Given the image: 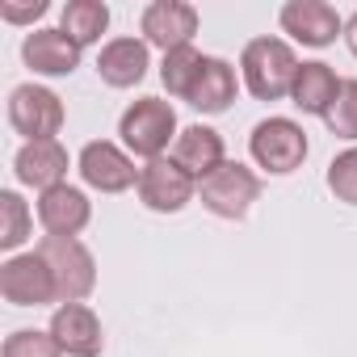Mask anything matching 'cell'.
I'll use <instances>...</instances> for the list:
<instances>
[{
    "mask_svg": "<svg viewBox=\"0 0 357 357\" xmlns=\"http://www.w3.org/2000/svg\"><path fill=\"white\" fill-rule=\"evenodd\" d=\"M43 261L55 273V294L59 303H84L97 286V261L76 236H43L38 244Z\"/></svg>",
    "mask_w": 357,
    "mask_h": 357,
    "instance_id": "3957f363",
    "label": "cell"
},
{
    "mask_svg": "<svg viewBox=\"0 0 357 357\" xmlns=\"http://www.w3.org/2000/svg\"><path fill=\"white\" fill-rule=\"evenodd\" d=\"M118 135L126 143V151L143 155V160H160L168 143H176V109L160 97H139L135 105H126V114L118 118Z\"/></svg>",
    "mask_w": 357,
    "mask_h": 357,
    "instance_id": "7a4b0ae2",
    "label": "cell"
},
{
    "mask_svg": "<svg viewBox=\"0 0 357 357\" xmlns=\"http://www.w3.org/2000/svg\"><path fill=\"white\" fill-rule=\"evenodd\" d=\"M324 122L336 139H357V80H340V93Z\"/></svg>",
    "mask_w": 357,
    "mask_h": 357,
    "instance_id": "cb8c5ba5",
    "label": "cell"
},
{
    "mask_svg": "<svg viewBox=\"0 0 357 357\" xmlns=\"http://www.w3.org/2000/svg\"><path fill=\"white\" fill-rule=\"evenodd\" d=\"M336 93H340V80H336V72H332L328 63H319V59H311V63H298V76H294V89H290V97H294V105H298L303 114L328 118V109H332Z\"/></svg>",
    "mask_w": 357,
    "mask_h": 357,
    "instance_id": "ac0fdd59",
    "label": "cell"
},
{
    "mask_svg": "<svg viewBox=\"0 0 357 357\" xmlns=\"http://www.w3.org/2000/svg\"><path fill=\"white\" fill-rule=\"evenodd\" d=\"M47 332L59 340V349H63L68 357H97L101 344H105L101 319H97V311H93L89 303H59Z\"/></svg>",
    "mask_w": 357,
    "mask_h": 357,
    "instance_id": "8fae6325",
    "label": "cell"
},
{
    "mask_svg": "<svg viewBox=\"0 0 357 357\" xmlns=\"http://www.w3.org/2000/svg\"><path fill=\"white\" fill-rule=\"evenodd\" d=\"M231 101H236V68L227 59L211 55L202 76H198V84H194V93H190V105L198 114H223Z\"/></svg>",
    "mask_w": 357,
    "mask_h": 357,
    "instance_id": "d6986e66",
    "label": "cell"
},
{
    "mask_svg": "<svg viewBox=\"0 0 357 357\" xmlns=\"http://www.w3.org/2000/svg\"><path fill=\"white\" fill-rule=\"evenodd\" d=\"M248 151H252V160H257L265 172L286 176V172H294V168L307 160V130H303L294 118H265V122L252 126Z\"/></svg>",
    "mask_w": 357,
    "mask_h": 357,
    "instance_id": "277c9868",
    "label": "cell"
},
{
    "mask_svg": "<svg viewBox=\"0 0 357 357\" xmlns=\"http://www.w3.org/2000/svg\"><path fill=\"white\" fill-rule=\"evenodd\" d=\"M80 176H84V185H93L101 194H122V190L139 185L135 160L109 139H93L80 147Z\"/></svg>",
    "mask_w": 357,
    "mask_h": 357,
    "instance_id": "30bf717a",
    "label": "cell"
},
{
    "mask_svg": "<svg viewBox=\"0 0 357 357\" xmlns=\"http://www.w3.org/2000/svg\"><path fill=\"white\" fill-rule=\"evenodd\" d=\"M344 43H349V51L357 55V13H353V17L344 22Z\"/></svg>",
    "mask_w": 357,
    "mask_h": 357,
    "instance_id": "4316f807",
    "label": "cell"
},
{
    "mask_svg": "<svg viewBox=\"0 0 357 357\" xmlns=\"http://www.w3.org/2000/svg\"><path fill=\"white\" fill-rule=\"evenodd\" d=\"M206 59H211V55H198L194 47L168 51V55H164V63H160V80H164V89H168L172 97L190 101V93H194V84H198V76H202Z\"/></svg>",
    "mask_w": 357,
    "mask_h": 357,
    "instance_id": "44dd1931",
    "label": "cell"
},
{
    "mask_svg": "<svg viewBox=\"0 0 357 357\" xmlns=\"http://www.w3.org/2000/svg\"><path fill=\"white\" fill-rule=\"evenodd\" d=\"M0 294L13 307H43V303H59L55 294V273L43 261V252H17L0 265Z\"/></svg>",
    "mask_w": 357,
    "mask_h": 357,
    "instance_id": "52a82bcc",
    "label": "cell"
},
{
    "mask_svg": "<svg viewBox=\"0 0 357 357\" xmlns=\"http://www.w3.org/2000/svg\"><path fill=\"white\" fill-rule=\"evenodd\" d=\"M282 30L303 47H332L336 34H344V22L328 0H290L282 9Z\"/></svg>",
    "mask_w": 357,
    "mask_h": 357,
    "instance_id": "7c38bea8",
    "label": "cell"
},
{
    "mask_svg": "<svg viewBox=\"0 0 357 357\" xmlns=\"http://www.w3.org/2000/svg\"><path fill=\"white\" fill-rule=\"evenodd\" d=\"M13 172L17 181L47 194L55 185H68V147L59 139H38V143H26L13 160Z\"/></svg>",
    "mask_w": 357,
    "mask_h": 357,
    "instance_id": "4fadbf2b",
    "label": "cell"
},
{
    "mask_svg": "<svg viewBox=\"0 0 357 357\" xmlns=\"http://www.w3.org/2000/svg\"><path fill=\"white\" fill-rule=\"evenodd\" d=\"M143 43L147 47H160L164 55L168 51H181V47H194V34H198V9L185 5V0H155V5L143 9Z\"/></svg>",
    "mask_w": 357,
    "mask_h": 357,
    "instance_id": "9c48e42d",
    "label": "cell"
},
{
    "mask_svg": "<svg viewBox=\"0 0 357 357\" xmlns=\"http://www.w3.org/2000/svg\"><path fill=\"white\" fill-rule=\"evenodd\" d=\"M22 59L38 76H72L80 68V47L63 30H34L22 43Z\"/></svg>",
    "mask_w": 357,
    "mask_h": 357,
    "instance_id": "2e32d148",
    "label": "cell"
},
{
    "mask_svg": "<svg viewBox=\"0 0 357 357\" xmlns=\"http://www.w3.org/2000/svg\"><path fill=\"white\" fill-rule=\"evenodd\" d=\"M147 68H151V55L143 38H109L97 55V76L109 89H135L147 76Z\"/></svg>",
    "mask_w": 357,
    "mask_h": 357,
    "instance_id": "e0dca14e",
    "label": "cell"
},
{
    "mask_svg": "<svg viewBox=\"0 0 357 357\" xmlns=\"http://www.w3.org/2000/svg\"><path fill=\"white\" fill-rule=\"evenodd\" d=\"M47 13V0H30V5H0V17H5L9 26H26V22H38Z\"/></svg>",
    "mask_w": 357,
    "mask_h": 357,
    "instance_id": "484cf974",
    "label": "cell"
},
{
    "mask_svg": "<svg viewBox=\"0 0 357 357\" xmlns=\"http://www.w3.org/2000/svg\"><path fill=\"white\" fill-rule=\"evenodd\" d=\"M202 190V206L211 211V215H219V219H244L248 211H252V202L261 198V176L248 168V164H240V160H227L219 172H211L206 181L198 185Z\"/></svg>",
    "mask_w": 357,
    "mask_h": 357,
    "instance_id": "5b68a950",
    "label": "cell"
},
{
    "mask_svg": "<svg viewBox=\"0 0 357 357\" xmlns=\"http://www.w3.org/2000/svg\"><path fill=\"white\" fill-rule=\"evenodd\" d=\"M172 160L202 185L211 172H219V168L227 164L223 135H219L215 126H202V122H198V126H185L181 135H176V143H172Z\"/></svg>",
    "mask_w": 357,
    "mask_h": 357,
    "instance_id": "5bb4252c",
    "label": "cell"
},
{
    "mask_svg": "<svg viewBox=\"0 0 357 357\" xmlns=\"http://www.w3.org/2000/svg\"><path fill=\"white\" fill-rule=\"evenodd\" d=\"M9 122L17 135H26V143L55 139L63 126V101L47 84H17L9 93Z\"/></svg>",
    "mask_w": 357,
    "mask_h": 357,
    "instance_id": "ba28073f",
    "label": "cell"
},
{
    "mask_svg": "<svg viewBox=\"0 0 357 357\" xmlns=\"http://www.w3.org/2000/svg\"><path fill=\"white\" fill-rule=\"evenodd\" d=\"M30 227H34V215H30V206L22 202V194L0 190V248H5V252H17V248L30 240Z\"/></svg>",
    "mask_w": 357,
    "mask_h": 357,
    "instance_id": "7402d4cb",
    "label": "cell"
},
{
    "mask_svg": "<svg viewBox=\"0 0 357 357\" xmlns=\"http://www.w3.org/2000/svg\"><path fill=\"white\" fill-rule=\"evenodd\" d=\"M328 190H332L344 206H357V147L340 151V155L328 164Z\"/></svg>",
    "mask_w": 357,
    "mask_h": 357,
    "instance_id": "d4e9b609",
    "label": "cell"
},
{
    "mask_svg": "<svg viewBox=\"0 0 357 357\" xmlns=\"http://www.w3.org/2000/svg\"><path fill=\"white\" fill-rule=\"evenodd\" d=\"M89 219H93V202L84 198V190L55 185L38 194V223L47 227V236H80Z\"/></svg>",
    "mask_w": 357,
    "mask_h": 357,
    "instance_id": "9a60e30c",
    "label": "cell"
},
{
    "mask_svg": "<svg viewBox=\"0 0 357 357\" xmlns=\"http://www.w3.org/2000/svg\"><path fill=\"white\" fill-rule=\"evenodd\" d=\"M0 357H63L59 340L51 332H38V328H17L13 336H5V349Z\"/></svg>",
    "mask_w": 357,
    "mask_h": 357,
    "instance_id": "603a6c76",
    "label": "cell"
},
{
    "mask_svg": "<svg viewBox=\"0 0 357 357\" xmlns=\"http://www.w3.org/2000/svg\"><path fill=\"white\" fill-rule=\"evenodd\" d=\"M80 51L93 47L105 30H109V9L101 5V0H68L63 5V26H59Z\"/></svg>",
    "mask_w": 357,
    "mask_h": 357,
    "instance_id": "ffe728a7",
    "label": "cell"
},
{
    "mask_svg": "<svg viewBox=\"0 0 357 357\" xmlns=\"http://www.w3.org/2000/svg\"><path fill=\"white\" fill-rule=\"evenodd\" d=\"M139 202L147 206V211H155V215H176V211H185L190 206V198H194V190H198V181L176 164L172 155L164 160H147L143 168H139Z\"/></svg>",
    "mask_w": 357,
    "mask_h": 357,
    "instance_id": "8992f818",
    "label": "cell"
},
{
    "mask_svg": "<svg viewBox=\"0 0 357 357\" xmlns=\"http://www.w3.org/2000/svg\"><path fill=\"white\" fill-rule=\"evenodd\" d=\"M240 72H244V84L257 101H282L290 97L294 89V76H298V55L290 51L286 38H252L240 55Z\"/></svg>",
    "mask_w": 357,
    "mask_h": 357,
    "instance_id": "6da1fadb",
    "label": "cell"
}]
</instances>
